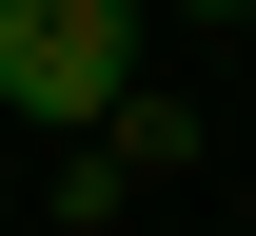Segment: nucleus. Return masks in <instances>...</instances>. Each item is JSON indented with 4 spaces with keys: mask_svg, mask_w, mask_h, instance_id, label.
<instances>
[{
    "mask_svg": "<svg viewBox=\"0 0 256 236\" xmlns=\"http://www.w3.org/2000/svg\"><path fill=\"white\" fill-rule=\"evenodd\" d=\"M118 79H138V0H0V118L98 138Z\"/></svg>",
    "mask_w": 256,
    "mask_h": 236,
    "instance_id": "f257e3e1",
    "label": "nucleus"
},
{
    "mask_svg": "<svg viewBox=\"0 0 256 236\" xmlns=\"http://www.w3.org/2000/svg\"><path fill=\"white\" fill-rule=\"evenodd\" d=\"M79 158H98V177H118V197H138V177H178V158H197V118L158 99V79H118V99H98V138H79Z\"/></svg>",
    "mask_w": 256,
    "mask_h": 236,
    "instance_id": "f03ea898",
    "label": "nucleus"
},
{
    "mask_svg": "<svg viewBox=\"0 0 256 236\" xmlns=\"http://www.w3.org/2000/svg\"><path fill=\"white\" fill-rule=\"evenodd\" d=\"M178 20H236V0H178Z\"/></svg>",
    "mask_w": 256,
    "mask_h": 236,
    "instance_id": "7ed1b4c3",
    "label": "nucleus"
}]
</instances>
